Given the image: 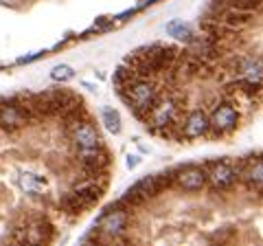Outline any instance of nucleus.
<instances>
[{"label": "nucleus", "instance_id": "f3484780", "mask_svg": "<svg viewBox=\"0 0 263 246\" xmlns=\"http://www.w3.org/2000/svg\"><path fill=\"white\" fill-rule=\"evenodd\" d=\"M235 9H243V11H254L261 7V0H233Z\"/></svg>", "mask_w": 263, "mask_h": 246}, {"label": "nucleus", "instance_id": "f257e3e1", "mask_svg": "<svg viewBox=\"0 0 263 246\" xmlns=\"http://www.w3.org/2000/svg\"><path fill=\"white\" fill-rule=\"evenodd\" d=\"M119 93L123 95V99L134 108L138 117H145V112L152 108V103L156 101V97H158V90H156L152 81H147V77H134L132 81H127L125 86H121Z\"/></svg>", "mask_w": 263, "mask_h": 246}, {"label": "nucleus", "instance_id": "4468645a", "mask_svg": "<svg viewBox=\"0 0 263 246\" xmlns=\"http://www.w3.org/2000/svg\"><path fill=\"white\" fill-rule=\"evenodd\" d=\"M20 183H22V187H24L27 191H33V194H35L40 187H44V185H46V180H44V178H40V176H35V174H24Z\"/></svg>", "mask_w": 263, "mask_h": 246}, {"label": "nucleus", "instance_id": "20e7f679", "mask_svg": "<svg viewBox=\"0 0 263 246\" xmlns=\"http://www.w3.org/2000/svg\"><path fill=\"white\" fill-rule=\"evenodd\" d=\"M127 213L123 209H108L101 216V220L97 222V231L101 233L103 242H119L121 240V233L125 231L127 226Z\"/></svg>", "mask_w": 263, "mask_h": 246}, {"label": "nucleus", "instance_id": "2eb2a0df", "mask_svg": "<svg viewBox=\"0 0 263 246\" xmlns=\"http://www.w3.org/2000/svg\"><path fill=\"white\" fill-rule=\"evenodd\" d=\"M51 77L55 81H68V79L75 77V71H72L70 66H66V64H60V66H55L51 71Z\"/></svg>", "mask_w": 263, "mask_h": 246}, {"label": "nucleus", "instance_id": "f8f14e48", "mask_svg": "<svg viewBox=\"0 0 263 246\" xmlns=\"http://www.w3.org/2000/svg\"><path fill=\"white\" fill-rule=\"evenodd\" d=\"M101 119L105 123V128H108V132H112V134H119L121 132V117H119L117 110L105 108L103 114H101Z\"/></svg>", "mask_w": 263, "mask_h": 246}, {"label": "nucleus", "instance_id": "423d86ee", "mask_svg": "<svg viewBox=\"0 0 263 246\" xmlns=\"http://www.w3.org/2000/svg\"><path fill=\"white\" fill-rule=\"evenodd\" d=\"M237 171L228 165V163H213L211 169H209V174H206V180L211 183L213 189H217V191H226L230 189L235 183H237Z\"/></svg>", "mask_w": 263, "mask_h": 246}, {"label": "nucleus", "instance_id": "9d476101", "mask_svg": "<svg viewBox=\"0 0 263 246\" xmlns=\"http://www.w3.org/2000/svg\"><path fill=\"white\" fill-rule=\"evenodd\" d=\"M241 178L246 180V185L250 187V189H261V180H263V163L259 161V156L257 159H252L250 163H248V167L243 169V174H241Z\"/></svg>", "mask_w": 263, "mask_h": 246}, {"label": "nucleus", "instance_id": "1a4fd4ad", "mask_svg": "<svg viewBox=\"0 0 263 246\" xmlns=\"http://www.w3.org/2000/svg\"><path fill=\"white\" fill-rule=\"evenodd\" d=\"M24 231H27L24 242H31V244H44V242H51L53 237V226L48 222H35L29 229H24Z\"/></svg>", "mask_w": 263, "mask_h": 246}, {"label": "nucleus", "instance_id": "ddd939ff", "mask_svg": "<svg viewBox=\"0 0 263 246\" xmlns=\"http://www.w3.org/2000/svg\"><path fill=\"white\" fill-rule=\"evenodd\" d=\"M167 33L169 36H174L178 40H186V42H191V31H189V27L184 22H180V20H174L171 24H167Z\"/></svg>", "mask_w": 263, "mask_h": 246}, {"label": "nucleus", "instance_id": "9b49d317", "mask_svg": "<svg viewBox=\"0 0 263 246\" xmlns=\"http://www.w3.org/2000/svg\"><path fill=\"white\" fill-rule=\"evenodd\" d=\"M221 20H224V24H228V27H243V24H248L252 20V11H243V9H228L224 15H221Z\"/></svg>", "mask_w": 263, "mask_h": 246}, {"label": "nucleus", "instance_id": "0eeeda50", "mask_svg": "<svg viewBox=\"0 0 263 246\" xmlns=\"http://www.w3.org/2000/svg\"><path fill=\"white\" fill-rule=\"evenodd\" d=\"M209 128H211V123H209L206 112H204V110H191L186 114L184 123H182V136L197 138V136L206 134Z\"/></svg>", "mask_w": 263, "mask_h": 246}, {"label": "nucleus", "instance_id": "dca6fc26", "mask_svg": "<svg viewBox=\"0 0 263 246\" xmlns=\"http://www.w3.org/2000/svg\"><path fill=\"white\" fill-rule=\"evenodd\" d=\"M136 77V73L132 71V68H125V66H121L117 73H114V84H117V88L121 90V86H125L127 81H132Z\"/></svg>", "mask_w": 263, "mask_h": 246}, {"label": "nucleus", "instance_id": "f03ea898", "mask_svg": "<svg viewBox=\"0 0 263 246\" xmlns=\"http://www.w3.org/2000/svg\"><path fill=\"white\" fill-rule=\"evenodd\" d=\"M180 114V101L171 95H158L156 101L152 103V108L145 112V123L152 130H167L169 126H174Z\"/></svg>", "mask_w": 263, "mask_h": 246}, {"label": "nucleus", "instance_id": "39448f33", "mask_svg": "<svg viewBox=\"0 0 263 246\" xmlns=\"http://www.w3.org/2000/svg\"><path fill=\"white\" fill-rule=\"evenodd\" d=\"M209 123H211L209 130H213L215 134H226L230 130L237 128V123H239V112H237L230 103H221L219 108H215Z\"/></svg>", "mask_w": 263, "mask_h": 246}, {"label": "nucleus", "instance_id": "7ed1b4c3", "mask_svg": "<svg viewBox=\"0 0 263 246\" xmlns=\"http://www.w3.org/2000/svg\"><path fill=\"white\" fill-rule=\"evenodd\" d=\"M101 191L103 189L97 183H84L62 200V209L68 211V213H79V211L88 209L90 204H95L99 198H101Z\"/></svg>", "mask_w": 263, "mask_h": 246}, {"label": "nucleus", "instance_id": "6e6552de", "mask_svg": "<svg viewBox=\"0 0 263 246\" xmlns=\"http://www.w3.org/2000/svg\"><path fill=\"white\" fill-rule=\"evenodd\" d=\"M174 180L178 183L180 189H184V191H200L206 185V171L200 167H186L178 176H174Z\"/></svg>", "mask_w": 263, "mask_h": 246}]
</instances>
